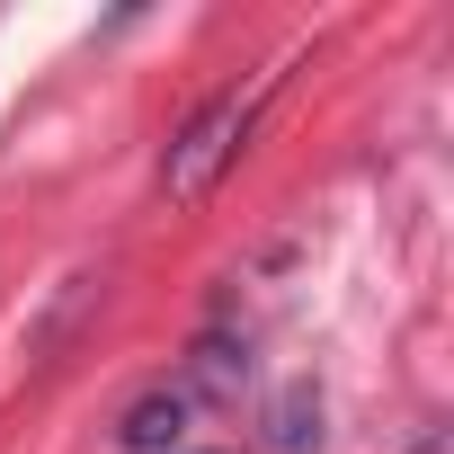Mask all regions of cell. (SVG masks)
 Instances as JSON below:
<instances>
[{
    "label": "cell",
    "mask_w": 454,
    "mask_h": 454,
    "mask_svg": "<svg viewBox=\"0 0 454 454\" xmlns=\"http://www.w3.org/2000/svg\"><path fill=\"white\" fill-rule=\"evenodd\" d=\"M250 107H259V90H250V98L223 90V98H205V107L178 125V143H169V160H160L169 205H196L223 169H232V152H241V134H250Z\"/></svg>",
    "instance_id": "6da1fadb"
},
{
    "label": "cell",
    "mask_w": 454,
    "mask_h": 454,
    "mask_svg": "<svg viewBox=\"0 0 454 454\" xmlns=\"http://www.w3.org/2000/svg\"><path fill=\"white\" fill-rule=\"evenodd\" d=\"M178 436H187V392H178V383H152V392L125 401V419H116V445H125V454H178Z\"/></svg>",
    "instance_id": "7a4b0ae2"
},
{
    "label": "cell",
    "mask_w": 454,
    "mask_h": 454,
    "mask_svg": "<svg viewBox=\"0 0 454 454\" xmlns=\"http://www.w3.org/2000/svg\"><path fill=\"white\" fill-rule=\"evenodd\" d=\"M268 427H277V454H312V445H321V392H312V383H294V392L277 401V419H268Z\"/></svg>",
    "instance_id": "3957f363"
},
{
    "label": "cell",
    "mask_w": 454,
    "mask_h": 454,
    "mask_svg": "<svg viewBox=\"0 0 454 454\" xmlns=\"http://www.w3.org/2000/svg\"><path fill=\"white\" fill-rule=\"evenodd\" d=\"M196 374H205V392H241V383H250V348L205 339V348H196Z\"/></svg>",
    "instance_id": "277c9868"
}]
</instances>
